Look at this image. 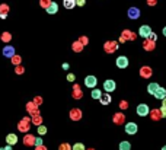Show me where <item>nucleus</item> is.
<instances>
[{"mask_svg":"<svg viewBox=\"0 0 166 150\" xmlns=\"http://www.w3.org/2000/svg\"><path fill=\"white\" fill-rule=\"evenodd\" d=\"M163 35H165V36H166V26H165V28H163Z\"/></svg>","mask_w":166,"mask_h":150,"instance_id":"nucleus-39","label":"nucleus"},{"mask_svg":"<svg viewBox=\"0 0 166 150\" xmlns=\"http://www.w3.org/2000/svg\"><path fill=\"white\" fill-rule=\"evenodd\" d=\"M100 96H102V92L99 89H92V98L93 99H100Z\"/></svg>","mask_w":166,"mask_h":150,"instance_id":"nucleus-22","label":"nucleus"},{"mask_svg":"<svg viewBox=\"0 0 166 150\" xmlns=\"http://www.w3.org/2000/svg\"><path fill=\"white\" fill-rule=\"evenodd\" d=\"M3 54H4V57H13L15 55V48L10 47V45H7V47H4Z\"/></svg>","mask_w":166,"mask_h":150,"instance_id":"nucleus-13","label":"nucleus"},{"mask_svg":"<svg viewBox=\"0 0 166 150\" xmlns=\"http://www.w3.org/2000/svg\"><path fill=\"white\" fill-rule=\"evenodd\" d=\"M6 143H7V144H10V146H12V144H16L17 143V137L15 135V134H7V135H6Z\"/></svg>","mask_w":166,"mask_h":150,"instance_id":"nucleus-14","label":"nucleus"},{"mask_svg":"<svg viewBox=\"0 0 166 150\" xmlns=\"http://www.w3.org/2000/svg\"><path fill=\"white\" fill-rule=\"evenodd\" d=\"M147 39H150V41H153V42H156V41H157V35H156V33H154L153 31H151V32H150V35L147 36Z\"/></svg>","mask_w":166,"mask_h":150,"instance_id":"nucleus-25","label":"nucleus"},{"mask_svg":"<svg viewBox=\"0 0 166 150\" xmlns=\"http://www.w3.org/2000/svg\"><path fill=\"white\" fill-rule=\"evenodd\" d=\"M38 150H47V149H45V147H42V146H39V149Z\"/></svg>","mask_w":166,"mask_h":150,"instance_id":"nucleus-38","label":"nucleus"},{"mask_svg":"<svg viewBox=\"0 0 166 150\" xmlns=\"http://www.w3.org/2000/svg\"><path fill=\"white\" fill-rule=\"evenodd\" d=\"M154 98L156 99H163V98H166V89H163V87H159L157 89V92L154 93Z\"/></svg>","mask_w":166,"mask_h":150,"instance_id":"nucleus-12","label":"nucleus"},{"mask_svg":"<svg viewBox=\"0 0 166 150\" xmlns=\"http://www.w3.org/2000/svg\"><path fill=\"white\" fill-rule=\"evenodd\" d=\"M74 89H76V98H82V92H80V90H79V87H77V86H76V87H74Z\"/></svg>","mask_w":166,"mask_h":150,"instance_id":"nucleus-30","label":"nucleus"},{"mask_svg":"<svg viewBox=\"0 0 166 150\" xmlns=\"http://www.w3.org/2000/svg\"><path fill=\"white\" fill-rule=\"evenodd\" d=\"M162 106H166V98H163V99H162Z\"/></svg>","mask_w":166,"mask_h":150,"instance_id":"nucleus-36","label":"nucleus"},{"mask_svg":"<svg viewBox=\"0 0 166 150\" xmlns=\"http://www.w3.org/2000/svg\"><path fill=\"white\" fill-rule=\"evenodd\" d=\"M127 66H128V58L124 57V55H119V57L116 58V67H119V68H125Z\"/></svg>","mask_w":166,"mask_h":150,"instance_id":"nucleus-6","label":"nucleus"},{"mask_svg":"<svg viewBox=\"0 0 166 150\" xmlns=\"http://www.w3.org/2000/svg\"><path fill=\"white\" fill-rule=\"evenodd\" d=\"M84 84H86V87L93 89V87L98 84V79H96L95 76H86V77H84Z\"/></svg>","mask_w":166,"mask_h":150,"instance_id":"nucleus-2","label":"nucleus"},{"mask_svg":"<svg viewBox=\"0 0 166 150\" xmlns=\"http://www.w3.org/2000/svg\"><path fill=\"white\" fill-rule=\"evenodd\" d=\"M119 108H121V109H127V108H128V102H127V100H121V102H119Z\"/></svg>","mask_w":166,"mask_h":150,"instance_id":"nucleus-26","label":"nucleus"},{"mask_svg":"<svg viewBox=\"0 0 166 150\" xmlns=\"http://www.w3.org/2000/svg\"><path fill=\"white\" fill-rule=\"evenodd\" d=\"M137 114L140 115V117H146V115H149L150 114V109H149V106L146 105V103H140L138 106H137Z\"/></svg>","mask_w":166,"mask_h":150,"instance_id":"nucleus-1","label":"nucleus"},{"mask_svg":"<svg viewBox=\"0 0 166 150\" xmlns=\"http://www.w3.org/2000/svg\"><path fill=\"white\" fill-rule=\"evenodd\" d=\"M45 133H47V128H45L44 125H39V127H38V134L42 135V134H45Z\"/></svg>","mask_w":166,"mask_h":150,"instance_id":"nucleus-27","label":"nucleus"},{"mask_svg":"<svg viewBox=\"0 0 166 150\" xmlns=\"http://www.w3.org/2000/svg\"><path fill=\"white\" fill-rule=\"evenodd\" d=\"M122 38H124V39H131V41H133V39H135V33H133L131 31H128V29H125V31L122 32Z\"/></svg>","mask_w":166,"mask_h":150,"instance_id":"nucleus-18","label":"nucleus"},{"mask_svg":"<svg viewBox=\"0 0 166 150\" xmlns=\"http://www.w3.org/2000/svg\"><path fill=\"white\" fill-rule=\"evenodd\" d=\"M151 32V28H150L149 25H143V26H140V31H138V35L140 36H143V38H147Z\"/></svg>","mask_w":166,"mask_h":150,"instance_id":"nucleus-7","label":"nucleus"},{"mask_svg":"<svg viewBox=\"0 0 166 150\" xmlns=\"http://www.w3.org/2000/svg\"><path fill=\"white\" fill-rule=\"evenodd\" d=\"M127 15H128L130 19L135 20V19H138V17H140V10H138V7H130V9H128V12H127Z\"/></svg>","mask_w":166,"mask_h":150,"instance_id":"nucleus-5","label":"nucleus"},{"mask_svg":"<svg viewBox=\"0 0 166 150\" xmlns=\"http://www.w3.org/2000/svg\"><path fill=\"white\" fill-rule=\"evenodd\" d=\"M140 76L144 77V79L151 77V68H150L149 66H143L141 68H140Z\"/></svg>","mask_w":166,"mask_h":150,"instance_id":"nucleus-8","label":"nucleus"},{"mask_svg":"<svg viewBox=\"0 0 166 150\" xmlns=\"http://www.w3.org/2000/svg\"><path fill=\"white\" fill-rule=\"evenodd\" d=\"M45 9H47V13H50V15H54V13H57V10H58V4L52 1V3H50V4H48V6L45 7Z\"/></svg>","mask_w":166,"mask_h":150,"instance_id":"nucleus-11","label":"nucleus"},{"mask_svg":"<svg viewBox=\"0 0 166 150\" xmlns=\"http://www.w3.org/2000/svg\"><path fill=\"white\" fill-rule=\"evenodd\" d=\"M76 4H79V6H83V4H84V0H76Z\"/></svg>","mask_w":166,"mask_h":150,"instance_id":"nucleus-34","label":"nucleus"},{"mask_svg":"<svg viewBox=\"0 0 166 150\" xmlns=\"http://www.w3.org/2000/svg\"><path fill=\"white\" fill-rule=\"evenodd\" d=\"M156 1H157V0H147V4H149V6H156Z\"/></svg>","mask_w":166,"mask_h":150,"instance_id":"nucleus-33","label":"nucleus"},{"mask_svg":"<svg viewBox=\"0 0 166 150\" xmlns=\"http://www.w3.org/2000/svg\"><path fill=\"white\" fill-rule=\"evenodd\" d=\"M70 117L73 118V119H79V118H82V111H79V109H73L71 114H70Z\"/></svg>","mask_w":166,"mask_h":150,"instance_id":"nucleus-21","label":"nucleus"},{"mask_svg":"<svg viewBox=\"0 0 166 150\" xmlns=\"http://www.w3.org/2000/svg\"><path fill=\"white\" fill-rule=\"evenodd\" d=\"M116 42H114V41H109V42H106L105 44V50L108 51V52H112V51H115L116 50Z\"/></svg>","mask_w":166,"mask_h":150,"instance_id":"nucleus-15","label":"nucleus"},{"mask_svg":"<svg viewBox=\"0 0 166 150\" xmlns=\"http://www.w3.org/2000/svg\"><path fill=\"white\" fill-rule=\"evenodd\" d=\"M149 115H150V118H151L153 121H159L160 118H163L162 117V112H160V108H159V109H151Z\"/></svg>","mask_w":166,"mask_h":150,"instance_id":"nucleus-9","label":"nucleus"},{"mask_svg":"<svg viewBox=\"0 0 166 150\" xmlns=\"http://www.w3.org/2000/svg\"><path fill=\"white\" fill-rule=\"evenodd\" d=\"M115 87H116L115 82H114V80H111V79H109V80H105V82H103V89H105V90H106L108 93L114 92V90H115Z\"/></svg>","mask_w":166,"mask_h":150,"instance_id":"nucleus-3","label":"nucleus"},{"mask_svg":"<svg viewBox=\"0 0 166 150\" xmlns=\"http://www.w3.org/2000/svg\"><path fill=\"white\" fill-rule=\"evenodd\" d=\"M137 130H138V127H137L135 122H128V124H125V133L127 134L133 135V134L137 133Z\"/></svg>","mask_w":166,"mask_h":150,"instance_id":"nucleus-4","label":"nucleus"},{"mask_svg":"<svg viewBox=\"0 0 166 150\" xmlns=\"http://www.w3.org/2000/svg\"><path fill=\"white\" fill-rule=\"evenodd\" d=\"M159 87H160V86H159L157 83H150L149 86H147V92H149L150 95H154V93L157 92V89H159Z\"/></svg>","mask_w":166,"mask_h":150,"instance_id":"nucleus-16","label":"nucleus"},{"mask_svg":"<svg viewBox=\"0 0 166 150\" xmlns=\"http://www.w3.org/2000/svg\"><path fill=\"white\" fill-rule=\"evenodd\" d=\"M60 150H71V147H70L68 144H61V146H60Z\"/></svg>","mask_w":166,"mask_h":150,"instance_id":"nucleus-28","label":"nucleus"},{"mask_svg":"<svg viewBox=\"0 0 166 150\" xmlns=\"http://www.w3.org/2000/svg\"><path fill=\"white\" fill-rule=\"evenodd\" d=\"M143 47H144V50L146 51H153L154 50V47H156V42H153V41H150L146 38V41L143 42Z\"/></svg>","mask_w":166,"mask_h":150,"instance_id":"nucleus-10","label":"nucleus"},{"mask_svg":"<svg viewBox=\"0 0 166 150\" xmlns=\"http://www.w3.org/2000/svg\"><path fill=\"white\" fill-rule=\"evenodd\" d=\"M63 68H64V70H67V68H68V64H67V63H64V64H63Z\"/></svg>","mask_w":166,"mask_h":150,"instance_id":"nucleus-37","label":"nucleus"},{"mask_svg":"<svg viewBox=\"0 0 166 150\" xmlns=\"http://www.w3.org/2000/svg\"><path fill=\"white\" fill-rule=\"evenodd\" d=\"M71 150H86V149H84V146H83L82 143H76V144L71 147Z\"/></svg>","mask_w":166,"mask_h":150,"instance_id":"nucleus-24","label":"nucleus"},{"mask_svg":"<svg viewBox=\"0 0 166 150\" xmlns=\"http://www.w3.org/2000/svg\"><path fill=\"white\" fill-rule=\"evenodd\" d=\"M124 119H125V117H124V114H122V112H118V114L114 115V122H115V124H122V122H124Z\"/></svg>","mask_w":166,"mask_h":150,"instance_id":"nucleus-17","label":"nucleus"},{"mask_svg":"<svg viewBox=\"0 0 166 150\" xmlns=\"http://www.w3.org/2000/svg\"><path fill=\"white\" fill-rule=\"evenodd\" d=\"M67 80H68V82H73V80H74V74H71V73L67 74Z\"/></svg>","mask_w":166,"mask_h":150,"instance_id":"nucleus-32","label":"nucleus"},{"mask_svg":"<svg viewBox=\"0 0 166 150\" xmlns=\"http://www.w3.org/2000/svg\"><path fill=\"white\" fill-rule=\"evenodd\" d=\"M162 150H166V146H163V147H162Z\"/></svg>","mask_w":166,"mask_h":150,"instance_id":"nucleus-40","label":"nucleus"},{"mask_svg":"<svg viewBox=\"0 0 166 150\" xmlns=\"http://www.w3.org/2000/svg\"><path fill=\"white\" fill-rule=\"evenodd\" d=\"M63 4L66 9H73L76 6V0H63Z\"/></svg>","mask_w":166,"mask_h":150,"instance_id":"nucleus-20","label":"nucleus"},{"mask_svg":"<svg viewBox=\"0 0 166 150\" xmlns=\"http://www.w3.org/2000/svg\"><path fill=\"white\" fill-rule=\"evenodd\" d=\"M131 149V144L128 141H121L119 143V150H130Z\"/></svg>","mask_w":166,"mask_h":150,"instance_id":"nucleus-23","label":"nucleus"},{"mask_svg":"<svg viewBox=\"0 0 166 150\" xmlns=\"http://www.w3.org/2000/svg\"><path fill=\"white\" fill-rule=\"evenodd\" d=\"M160 112H162V117L166 118V106H160Z\"/></svg>","mask_w":166,"mask_h":150,"instance_id":"nucleus-29","label":"nucleus"},{"mask_svg":"<svg viewBox=\"0 0 166 150\" xmlns=\"http://www.w3.org/2000/svg\"><path fill=\"white\" fill-rule=\"evenodd\" d=\"M99 100H100V103H102V105H108V103H111V96H109V93L102 95Z\"/></svg>","mask_w":166,"mask_h":150,"instance_id":"nucleus-19","label":"nucleus"},{"mask_svg":"<svg viewBox=\"0 0 166 150\" xmlns=\"http://www.w3.org/2000/svg\"><path fill=\"white\" fill-rule=\"evenodd\" d=\"M26 128H28V125L25 124V121H23V124H22V122L19 124V130H26Z\"/></svg>","mask_w":166,"mask_h":150,"instance_id":"nucleus-31","label":"nucleus"},{"mask_svg":"<svg viewBox=\"0 0 166 150\" xmlns=\"http://www.w3.org/2000/svg\"><path fill=\"white\" fill-rule=\"evenodd\" d=\"M35 144H36V146H41V144H42V140H41V138H36Z\"/></svg>","mask_w":166,"mask_h":150,"instance_id":"nucleus-35","label":"nucleus"}]
</instances>
